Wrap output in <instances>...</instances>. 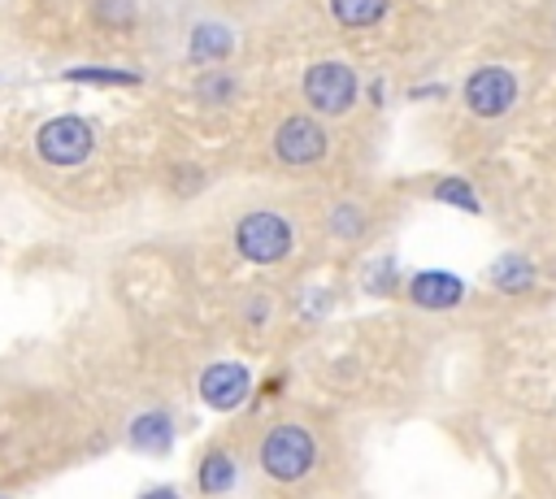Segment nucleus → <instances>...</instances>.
<instances>
[{
    "instance_id": "f03ea898",
    "label": "nucleus",
    "mask_w": 556,
    "mask_h": 499,
    "mask_svg": "<svg viewBox=\"0 0 556 499\" xmlns=\"http://www.w3.org/2000/svg\"><path fill=\"white\" fill-rule=\"evenodd\" d=\"M313 456H317V447L304 425H274L261 443V469L274 482H300L313 469Z\"/></svg>"
},
{
    "instance_id": "4468645a",
    "label": "nucleus",
    "mask_w": 556,
    "mask_h": 499,
    "mask_svg": "<svg viewBox=\"0 0 556 499\" xmlns=\"http://www.w3.org/2000/svg\"><path fill=\"white\" fill-rule=\"evenodd\" d=\"M65 78L70 82H104V87H135L139 82V74H130V69H91V65H78Z\"/></svg>"
},
{
    "instance_id": "9b49d317",
    "label": "nucleus",
    "mask_w": 556,
    "mask_h": 499,
    "mask_svg": "<svg viewBox=\"0 0 556 499\" xmlns=\"http://www.w3.org/2000/svg\"><path fill=\"white\" fill-rule=\"evenodd\" d=\"M387 4H391V0H330V13H334L339 26H348V30H365V26L382 22Z\"/></svg>"
},
{
    "instance_id": "9d476101",
    "label": "nucleus",
    "mask_w": 556,
    "mask_h": 499,
    "mask_svg": "<svg viewBox=\"0 0 556 499\" xmlns=\"http://www.w3.org/2000/svg\"><path fill=\"white\" fill-rule=\"evenodd\" d=\"M130 443L143 447V451H165V447L174 443V421H169V412H161V408L139 412V417L130 421Z\"/></svg>"
},
{
    "instance_id": "7ed1b4c3",
    "label": "nucleus",
    "mask_w": 556,
    "mask_h": 499,
    "mask_svg": "<svg viewBox=\"0 0 556 499\" xmlns=\"http://www.w3.org/2000/svg\"><path fill=\"white\" fill-rule=\"evenodd\" d=\"M361 95V82H356V69L343 65V61H317L308 74H304V100L313 113H326V117H339L356 104Z\"/></svg>"
},
{
    "instance_id": "ddd939ff",
    "label": "nucleus",
    "mask_w": 556,
    "mask_h": 499,
    "mask_svg": "<svg viewBox=\"0 0 556 499\" xmlns=\"http://www.w3.org/2000/svg\"><path fill=\"white\" fill-rule=\"evenodd\" d=\"M491 282H495L500 291L517 295V291H526V286L534 282V269H530V260H526V256H500V260H495V269H491Z\"/></svg>"
},
{
    "instance_id": "6ab92c4d",
    "label": "nucleus",
    "mask_w": 556,
    "mask_h": 499,
    "mask_svg": "<svg viewBox=\"0 0 556 499\" xmlns=\"http://www.w3.org/2000/svg\"><path fill=\"white\" fill-rule=\"evenodd\" d=\"M139 499H178V490H169V486H156V490H143Z\"/></svg>"
},
{
    "instance_id": "a211bd4d",
    "label": "nucleus",
    "mask_w": 556,
    "mask_h": 499,
    "mask_svg": "<svg viewBox=\"0 0 556 499\" xmlns=\"http://www.w3.org/2000/svg\"><path fill=\"white\" fill-rule=\"evenodd\" d=\"M130 9H135V0H96V13H100V22H109V26H122V22H130Z\"/></svg>"
},
{
    "instance_id": "1a4fd4ad",
    "label": "nucleus",
    "mask_w": 556,
    "mask_h": 499,
    "mask_svg": "<svg viewBox=\"0 0 556 499\" xmlns=\"http://www.w3.org/2000/svg\"><path fill=\"white\" fill-rule=\"evenodd\" d=\"M235 48V35L222 26V22H200L191 26V39H187V56L195 65H213V61H226Z\"/></svg>"
},
{
    "instance_id": "423d86ee",
    "label": "nucleus",
    "mask_w": 556,
    "mask_h": 499,
    "mask_svg": "<svg viewBox=\"0 0 556 499\" xmlns=\"http://www.w3.org/2000/svg\"><path fill=\"white\" fill-rule=\"evenodd\" d=\"M274 156L291 169H304V165H317L326 156V130L313 121V117H287L278 130H274Z\"/></svg>"
},
{
    "instance_id": "0eeeda50",
    "label": "nucleus",
    "mask_w": 556,
    "mask_h": 499,
    "mask_svg": "<svg viewBox=\"0 0 556 499\" xmlns=\"http://www.w3.org/2000/svg\"><path fill=\"white\" fill-rule=\"evenodd\" d=\"M248 386H252V373H248L243 364H235V360L208 364V369L200 373V399H204L208 408H217V412L239 408L243 395H248Z\"/></svg>"
},
{
    "instance_id": "2eb2a0df",
    "label": "nucleus",
    "mask_w": 556,
    "mask_h": 499,
    "mask_svg": "<svg viewBox=\"0 0 556 499\" xmlns=\"http://www.w3.org/2000/svg\"><path fill=\"white\" fill-rule=\"evenodd\" d=\"M235 91H239V82H235L230 74H222V69H213V74H204V78L195 82V95H200L204 104H226Z\"/></svg>"
},
{
    "instance_id": "6e6552de",
    "label": "nucleus",
    "mask_w": 556,
    "mask_h": 499,
    "mask_svg": "<svg viewBox=\"0 0 556 499\" xmlns=\"http://www.w3.org/2000/svg\"><path fill=\"white\" fill-rule=\"evenodd\" d=\"M408 295H413L417 308H426V312H443V308L460 304L465 286H460V278H452V273H443V269H426V273L413 278Z\"/></svg>"
},
{
    "instance_id": "f3484780",
    "label": "nucleus",
    "mask_w": 556,
    "mask_h": 499,
    "mask_svg": "<svg viewBox=\"0 0 556 499\" xmlns=\"http://www.w3.org/2000/svg\"><path fill=\"white\" fill-rule=\"evenodd\" d=\"M361 226H365V217H361V208H352V204H339V208L330 213V230H334L339 239H356Z\"/></svg>"
},
{
    "instance_id": "f8f14e48",
    "label": "nucleus",
    "mask_w": 556,
    "mask_h": 499,
    "mask_svg": "<svg viewBox=\"0 0 556 499\" xmlns=\"http://www.w3.org/2000/svg\"><path fill=\"white\" fill-rule=\"evenodd\" d=\"M200 490L204 495H226L230 486H235V460L226 456V451H208L204 460H200Z\"/></svg>"
},
{
    "instance_id": "dca6fc26",
    "label": "nucleus",
    "mask_w": 556,
    "mask_h": 499,
    "mask_svg": "<svg viewBox=\"0 0 556 499\" xmlns=\"http://www.w3.org/2000/svg\"><path fill=\"white\" fill-rule=\"evenodd\" d=\"M434 200H443V204H456V208H469V213H478V200H473L469 182H460V178H443V182L434 187Z\"/></svg>"
},
{
    "instance_id": "20e7f679",
    "label": "nucleus",
    "mask_w": 556,
    "mask_h": 499,
    "mask_svg": "<svg viewBox=\"0 0 556 499\" xmlns=\"http://www.w3.org/2000/svg\"><path fill=\"white\" fill-rule=\"evenodd\" d=\"M235 247L256 265H274L291 252V226L278 213H248L235 226Z\"/></svg>"
},
{
    "instance_id": "39448f33",
    "label": "nucleus",
    "mask_w": 556,
    "mask_h": 499,
    "mask_svg": "<svg viewBox=\"0 0 556 499\" xmlns=\"http://www.w3.org/2000/svg\"><path fill=\"white\" fill-rule=\"evenodd\" d=\"M460 95H465L469 113L500 117V113H508L517 104V78L508 69H500V65H482V69H473L465 78V91Z\"/></svg>"
},
{
    "instance_id": "f257e3e1",
    "label": "nucleus",
    "mask_w": 556,
    "mask_h": 499,
    "mask_svg": "<svg viewBox=\"0 0 556 499\" xmlns=\"http://www.w3.org/2000/svg\"><path fill=\"white\" fill-rule=\"evenodd\" d=\"M35 152L43 165H56V169H78L91 152H96V126L78 113H61V117H48L39 130H35Z\"/></svg>"
}]
</instances>
